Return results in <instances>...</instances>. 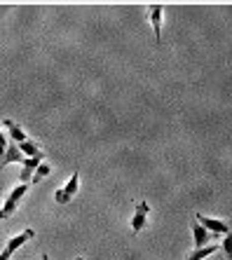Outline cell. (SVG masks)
Segmentation results:
<instances>
[{
  "instance_id": "cell-13",
  "label": "cell",
  "mask_w": 232,
  "mask_h": 260,
  "mask_svg": "<svg viewBox=\"0 0 232 260\" xmlns=\"http://www.w3.org/2000/svg\"><path fill=\"white\" fill-rule=\"evenodd\" d=\"M49 171H52V169H49V164H40V167H38V169H36V174H33L31 183H40V181H43V178H45V176L49 174Z\"/></svg>"
},
{
  "instance_id": "cell-1",
  "label": "cell",
  "mask_w": 232,
  "mask_h": 260,
  "mask_svg": "<svg viewBox=\"0 0 232 260\" xmlns=\"http://www.w3.org/2000/svg\"><path fill=\"white\" fill-rule=\"evenodd\" d=\"M28 192V185H17V188L12 190V192L7 194V200H5V204H3V209H0V220H7V218L12 216L14 211H17V206H19V202L24 200V194Z\"/></svg>"
},
{
  "instance_id": "cell-4",
  "label": "cell",
  "mask_w": 232,
  "mask_h": 260,
  "mask_svg": "<svg viewBox=\"0 0 232 260\" xmlns=\"http://www.w3.org/2000/svg\"><path fill=\"white\" fill-rule=\"evenodd\" d=\"M24 167H21V171H19V181L24 183V185H31V178H33V174H36V169L43 164V157H26L24 162Z\"/></svg>"
},
{
  "instance_id": "cell-10",
  "label": "cell",
  "mask_w": 232,
  "mask_h": 260,
  "mask_svg": "<svg viewBox=\"0 0 232 260\" xmlns=\"http://www.w3.org/2000/svg\"><path fill=\"white\" fill-rule=\"evenodd\" d=\"M19 150H21V155H28V157H45V152L40 150V145L31 139H26L24 143H19Z\"/></svg>"
},
{
  "instance_id": "cell-14",
  "label": "cell",
  "mask_w": 232,
  "mask_h": 260,
  "mask_svg": "<svg viewBox=\"0 0 232 260\" xmlns=\"http://www.w3.org/2000/svg\"><path fill=\"white\" fill-rule=\"evenodd\" d=\"M223 253L227 255V260H232V228H230V232L225 235V239H223Z\"/></svg>"
},
{
  "instance_id": "cell-11",
  "label": "cell",
  "mask_w": 232,
  "mask_h": 260,
  "mask_svg": "<svg viewBox=\"0 0 232 260\" xmlns=\"http://www.w3.org/2000/svg\"><path fill=\"white\" fill-rule=\"evenodd\" d=\"M3 124H5V127H7V134H10V139H12L17 145H19V143H24V141H26V134H24V129L19 127L17 122H12V120H5V122H3Z\"/></svg>"
},
{
  "instance_id": "cell-17",
  "label": "cell",
  "mask_w": 232,
  "mask_h": 260,
  "mask_svg": "<svg viewBox=\"0 0 232 260\" xmlns=\"http://www.w3.org/2000/svg\"><path fill=\"white\" fill-rule=\"evenodd\" d=\"M78 260H85V258H78Z\"/></svg>"
},
{
  "instance_id": "cell-5",
  "label": "cell",
  "mask_w": 232,
  "mask_h": 260,
  "mask_svg": "<svg viewBox=\"0 0 232 260\" xmlns=\"http://www.w3.org/2000/svg\"><path fill=\"white\" fill-rule=\"evenodd\" d=\"M148 213H150V206H148L146 202H139V204H136V211H134V218H131V230H134L136 235L146 228Z\"/></svg>"
},
{
  "instance_id": "cell-3",
  "label": "cell",
  "mask_w": 232,
  "mask_h": 260,
  "mask_svg": "<svg viewBox=\"0 0 232 260\" xmlns=\"http://www.w3.org/2000/svg\"><path fill=\"white\" fill-rule=\"evenodd\" d=\"M78 188H80V174L75 171V174L68 178L66 185H63V188H59V190L54 192V200L59 202V204H66V202H71V197H75Z\"/></svg>"
},
{
  "instance_id": "cell-12",
  "label": "cell",
  "mask_w": 232,
  "mask_h": 260,
  "mask_svg": "<svg viewBox=\"0 0 232 260\" xmlns=\"http://www.w3.org/2000/svg\"><path fill=\"white\" fill-rule=\"evenodd\" d=\"M220 246H216V244H207V246H202V248H195L192 253L188 255L185 260H202V258H207V255H211V253H216Z\"/></svg>"
},
{
  "instance_id": "cell-6",
  "label": "cell",
  "mask_w": 232,
  "mask_h": 260,
  "mask_svg": "<svg viewBox=\"0 0 232 260\" xmlns=\"http://www.w3.org/2000/svg\"><path fill=\"white\" fill-rule=\"evenodd\" d=\"M12 162H24V155H21V150H19L17 143H7V150H5V157L0 159V171L5 169L7 164Z\"/></svg>"
},
{
  "instance_id": "cell-8",
  "label": "cell",
  "mask_w": 232,
  "mask_h": 260,
  "mask_svg": "<svg viewBox=\"0 0 232 260\" xmlns=\"http://www.w3.org/2000/svg\"><path fill=\"white\" fill-rule=\"evenodd\" d=\"M192 237H195V248H202L207 246L209 239H211V235H209V230H204L197 220H192Z\"/></svg>"
},
{
  "instance_id": "cell-16",
  "label": "cell",
  "mask_w": 232,
  "mask_h": 260,
  "mask_svg": "<svg viewBox=\"0 0 232 260\" xmlns=\"http://www.w3.org/2000/svg\"><path fill=\"white\" fill-rule=\"evenodd\" d=\"M43 260H52V258H49V255H43Z\"/></svg>"
},
{
  "instance_id": "cell-7",
  "label": "cell",
  "mask_w": 232,
  "mask_h": 260,
  "mask_svg": "<svg viewBox=\"0 0 232 260\" xmlns=\"http://www.w3.org/2000/svg\"><path fill=\"white\" fill-rule=\"evenodd\" d=\"M33 237H36V232L31 230V228H28V230H24L21 232V235H17V237H12V239H10V242H7V251H10V253H14V251H17L19 246H24L26 242H28V239H33Z\"/></svg>"
},
{
  "instance_id": "cell-2",
  "label": "cell",
  "mask_w": 232,
  "mask_h": 260,
  "mask_svg": "<svg viewBox=\"0 0 232 260\" xmlns=\"http://www.w3.org/2000/svg\"><path fill=\"white\" fill-rule=\"evenodd\" d=\"M195 220L204 228V230H209V235L211 237H220V235H227L230 232V225L225 223V220H218V218H211V216H202V213H197Z\"/></svg>"
},
{
  "instance_id": "cell-15",
  "label": "cell",
  "mask_w": 232,
  "mask_h": 260,
  "mask_svg": "<svg viewBox=\"0 0 232 260\" xmlns=\"http://www.w3.org/2000/svg\"><path fill=\"white\" fill-rule=\"evenodd\" d=\"M5 150H7V139H5V134L0 132V159L5 157Z\"/></svg>"
},
{
  "instance_id": "cell-9",
  "label": "cell",
  "mask_w": 232,
  "mask_h": 260,
  "mask_svg": "<svg viewBox=\"0 0 232 260\" xmlns=\"http://www.w3.org/2000/svg\"><path fill=\"white\" fill-rule=\"evenodd\" d=\"M150 21L155 28V40H162V5H153L150 7Z\"/></svg>"
}]
</instances>
